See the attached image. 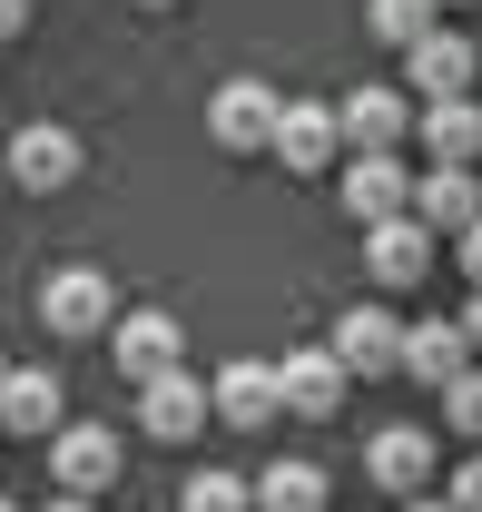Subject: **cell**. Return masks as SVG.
Returning a JSON list of instances; mask_svg holds the SVG:
<instances>
[{"label": "cell", "mask_w": 482, "mask_h": 512, "mask_svg": "<svg viewBox=\"0 0 482 512\" xmlns=\"http://www.w3.org/2000/svg\"><path fill=\"white\" fill-rule=\"evenodd\" d=\"M109 355H119L128 384H158V375H178V365H187V325L168 316V306H128V316L109 325Z\"/></svg>", "instance_id": "6da1fadb"}, {"label": "cell", "mask_w": 482, "mask_h": 512, "mask_svg": "<svg viewBox=\"0 0 482 512\" xmlns=\"http://www.w3.org/2000/svg\"><path fill=\"white\" fill-rule=\"evenodd\" d=\"M109 483H119V434H109V424H60V434H50V493L99 503Z\"/></svg>", "instance_id": "7a4b0ae2"}, {"label": "cell", "mask_w": 482, "mask_h": 512, "mask_svg": "<svg viewBox=\"0 0 482 512\" xmlns=\"http://www.w3.org/2000/svg\"><path fill=\"white\" fill-rule=\"evenodd\" d=\"M40 325L50 335H109L119 325V286L99 266H60V276H40Z\"/></svg>", "instance_id": "3957f363"}, {"label": "cell", "mask_w": 482, "mask_h": 512, "mask_svg": "<svg viewBox=\"0 0 482 512\" xmlns=\"http://www.w3.org/2000/svg\"><path fill=\"white\" fill-rule=\"evenodd\" d=\"M335 128H345V148H355V158H394V148L414 138V99L364 79V89H345V99H335Z\"/></svg>", "instance_id": "277c9868"}, {"label": "cell", "mask_w": 482, "mask_h": 512, "mask_svg": "<svg viewBox=\"0 0 482 512\" xmlns=\"http://www.w3.org/2000/svg\"><path fill=\"white\" fill-rule=\"evenodd\" d=\"M473 79H482V50L463 40V30H433V40H414L404 50V99H473Z\"/></svg>", "instance_id": "5b68a950"}, {"label": "cell", "mask_w": 482, "mask_h": 512, "mask_svg": "<svg viewBox=\"0 0 482 512\" xmlns=\"http://www.w3.org/2000/svg\"><path fill=\"white\" fill-rule=\"evenodd\" d=\"M325 355L345 365V384H355V375H404V316H384V306H355V316H335Z\"/></svg>", "instance_id": "8992f818"}, {"label": "cell", "mask_w": 482, "mask_h": 512, "mask_svg": "<svg viewBox=\"0 0 482 512\" xmlns=\"http://www.w3.org/2000/svg\"><path fill=\"white\" fill-rule=\"evenodd\" d=\"M0 168H10V188H30V197H50L79 178V138H69L60 119H30L10 148H0Z\"/></svg>", "instance_id": "52a82bcc"}, {"label": "cell", "mask_w": 482, "mask_h": 512, "mask_svg": "<svg viewBox=\"0 0 482 512\" xmlns=\"http://www.w3.org/2000/svg\"><path fill=\"white\" fill-rule=\"evenodd\" d=\"M276 119H286V99H276L266 79H227V89L207 99V138H217V148H276Z\"/></svg>", "instance_id": "ba28073f"}, {"label": "cell", "mask_w": 482, "mask_h": 512, "mask_svg": "<svg viewBox=\"0 0 482 512\" xmlns=\"http://www.w3.org/2000/svg\"><path fill=\"white\" fill-rule=\"evenodd\" d=\"M364 473H374V493H394V503L433 493V434H423V424H384V434L364 444Z\"/></svg>", "instance_id": "9c48e42d"}, {"label": "cell", "mask_w": 482, "mask_h": 512, "mask_svg": "<svg viewBox=\"0 0 482 512\" xmlns=\"http://www.w3.org/2000/svg\"><path fill=\"white\" fill-rule=\"evenodd\" d=\"M138 424H148L158 444H197V424H217V404H207V384L178 365V375L138 384Z\"/></svg>", "instance_id": "30bf717a"}, {"label": "cell", "mask_w": 482, "mask_h": 512, "mask_svg": "<svg viewBox=\"0 0 482 512\" xmlns=\"http://www.w3.org/2000/svg\"><path fill=\"white\" fill-rule=\"evenodd\" d=\"M276 404H286V414H305V424L345 414V365H335L325 345H296V355L276 365Z\"/></svg>", "instance_id": "8fae6325"}, {"label": "cell", "mask_w": 482, "mask_h": 512, "mask_svg": "<svg viewBox=\"0 0 482 512\" xmlns=\"http://www.w3.org/2000/svg\"><path fill=\"white\" fill-rule=\"evenodd\" d=\"M207 404H217V424H237V434H256V424H276V414H286V404H276V365H266V355H237V365H217Z\"/></svg>", "instance_id": "7c38bea8"}, {"label": "cell", "mask_w": 482, "mask_h": 512, "mask_svg": "<svg viewBox=\"0 0 482 512\" xmlns=\"http://www.w3.org/2000/svg\"><path fill=\"white\" fill-rule=\"evenodd\" d=\"M335 148H345V128L325 99H286V119H276V158L296 168V178H325L335 168Z\"/></svg>", "instance_id": "4fadbf2b"}, {"label": "cell", "mask_w": 482, "mask_h": 512, "mask_svg": "<svg viewBox=\"0 0 482 512\" xmlns=\"http://www.w3.org/2000/svg\"><path fill=\"white\" fill-rule=\"evenodd\" d=\"M414 227H433V237L482 227V178H473V168H423V178H414Z\"/></svg>", "instance_id": "5bb4252c"}, {"label": "cell", "mask_w": 482, "mask_h": 512, "mask_svg": "<svg viewBox=\"0 0 482 512\" xmlns=\"http://www.w3.org/2000/svg\"><path fill=\"white\" fill-rule=\"evenodd\" d=\"M364 266H374V286H423L433 276V227H414V217L364 227Z\"/></svg>", "instance_id": "9a60e30c"}, {"label": "cell", "mask_w": 482, "mask_h": 512, "mask_svg": "<svg viewBox=\"0 0 482 512\" xmlns=\"http://www.w3.org/2000/svg\"><path fill=\"white\" fill-rule=\"evenodd\" d=\"M345 217H355V227L414 217V178H404V158H355V168H345Z\"/></svg>", "instance_id": "2e32d148"}, {"label": "cell", "mask_w": 482, "mask_h": 512, "mask_svg": "<svg viewBox=\"0 0 482 512\" xmlns=\"http://www.w3.org/2000/svg\"><path fill=\"white\" fill-rule=\"evenodd\" d=\"M69 394L50 365H10V384H0V434H60Z\"/></svg>", "instance_id": "e0dca14e"}, {"label": "cell", "mask_w": 482, "mask_h": 512, "mask_svg": "<svg viewBox=\"0 0 482 512\" xmlns=\"http://www.w3.org/2000/svg\"><path fill=\"white\" fill-rule=\"evenodd\" d=\"M404 375H414V384H433V394H443L453 375H473V345H463V325H453V316L404 325Z\"/></svg>", "instance_id": "ac0fdd59"}, {"label": "cell", "mask_w": 482, "mask_h": 512, "mask_svg": "<svg viewBox=\"0 0 482 512\" xmlns=\"http://www.w3.org/2000/svg\"><path fill=\"white\" fill-rule=\"evenodd\" d=\"M414 138L433 148V168H473L482 158V99H433V109H414Z\"/></svg>", "instance_id": "d6986e66"}, {"label": "cell", "mask_w": 482, "mask_h": 512, "mask_svg": "<svg viewBox=\"0 0 482 512\" xmlns=\"http://www.w3.org/2000/svg\"><path fill=\"white\" fill-rule=\"evenodd\" d=\"M256 512H325V463H266L256 473Z\"/></svg>", "instance_id": "ffe728a7"}, {"label": "cell", "mask_w": 482, "mask_h": 512, "mask_svg": "<svg viewBox=\"0 0 482 512\" xmlns=\"http://www.w3.org/2000/svg\"><path fill=\"white\" fill-rule=\"evenodd\" d=\"M364 30H374V40H394V50H414V40L443 30V0H364Z\"/></svg>", "instance_id": "44dd1931"}, {"label": "cell", "mask_w": 482, "mask_h": 512, "mask_svg": "<svg viewBox=\"0 0 482 512\" xmlns=\"http://www.w3.org/2000/svg\"><path fill=\"white\" fill-rule=\"evenodd\" d=\"M178 512H256V483L227 473V463H207V473H187V483H178Z\"/></svg>", "instance_id": "7402d4cb"}, {"label": "cell", "mask_w": 482, "mask_h": 512, "mask_svg": "<svg viewBox=\"0 0 482 512\" xmlns=\"http://www.w3.org/2000/svg\"><path fill=\"white\" fill-rule=\"evenodd\" d=\"M443 424L482 444V365H473V375H453V384H443Z\"/></svg>", "instance_id": "603a6c76"}, {"label": "cell", "mask_w": 482, "mask_h": 512, "mask_svg": "<svg viewBox=\"0 0 482 512\" xmlns=\"http://www.w3.org/2000/svg\"><path fill=\"white\" fill-rule=\"evenodd\" d=\"M443 503H453V512H482V453L463 463V473H453V493H443Z\"/></svg>", "instance_id": "cb8c5ba5"}, {"label": "cell", "mask_w": 482, "mask_h": 512, "mask_svg": "<svg viewBox=\"0 0 482 512\" xmlns=\"http://www.w3.org/2000/svg\"><path fill=\"white\" fill-rule=\"evenodd\" d=\"M453 266L473 276V296H482V227H463V237H453Z\"/></svg>", "instance_id": "d4e9b609"}, {"label": "cell", "mask_w": 482, "mask_h": 512, "mask_svg": "<svg viewBox=\"0 0 482 512\" xmlns=\"http://www.w3.org/2000/svg\"><path fill=\"white\" fill-rule=\"evenodd\" d=\"M30 30V0H0V40H20Z\"/></svg>", "instance_id": "484cf974"}, {"label": "cell", "mask_w": 482, "mask_h": 512, "mask_svg": "<svg viewBox=\"0 0 482 512\" xmlns=\"http://www.w3.org/2000/svg\"><path fill=\"white\" fill-rule=\"evenodd\" d=\"M453 325H463V345H473V355H482V296H473V306H463V316H453Z\"/></svg>", "instance_id": "4316f807"}, {"label": "cell", "mask_w": 482, "mask_h": 512, "mask_svg": "<svg viewBox=\"0 0 482 512\" xmlns=\"http://www.w3.org/2000/svg\"><path fill=\"white\" fill-rule=\"evenodd\" d=\"M404 512H453V503H443V493H414V503H404Z\"/></svg>", "instance_id": "83f0119b"}, {"label": "cell", "mask_w": 482, "mask_h": 512, "mask_svg": "<svg viewBox=\"0 0 482 512\" xmlns=\"http://www.w3.org/2000/svg\"><path fill=\"white\" fill-rule=\"evenodd\" d=\"M40 512H99V503H69V493H50V503H40Z\"/></svg>", "instance_id": "f1b7e54d"}, {"label": "cell", "mask_w": 482, "mask_h": 512, "mask_svg": "<svg viewBox=\"0 0 482 512\" xmlns=\"http://www.w3.org/2000/svg\"><path fill=\"white\" fill-rule=\"evenodd\" d=\"M138 10H178V0H138Z\"/></svg>", "instance_id": "f546056e"}, {"label": "cell", "mask_w": 482, "mask_h": 512, "mask_svg": "<svg viewBox=\"0 0 482 512\" xmlns=\"http://www.w3.org/2000/svg\"><path fill=\"white\" fill-rule=\"evenodd\" d=\"M0 384H10V355H0Z\"/></svg>", "instance_id": "4dcf8cb0"}, {"label": "cell", "mask_w": 482, "mask_h": 512, "mask_svg": "<svg viewBox=\"0 0 482 512\" xmlns=\"http://www.w3.org/2000/svg\"><path fill=\"white\" fill-rule=\"evenodd\" d=\"M0 512H20V503H10V493H0Z\"/></svg>", "instance_id": "1f68e13d"}, {"label": "cell", "mask_w": 482, "mask_h": 512, "mask_svg": "<svg viewBox=\"0 0 482 512\" xmlns=\"http://www.w3.org/2000/svg\"><path fill=\"white\" fill-rule=\"evenodd\" d=\"M0 188H10V168H0Z\"/></svg>", "instance_id": "d6a6232c"}, {"label": "cell", "mask_w": 482, "mask_h": 512, "mask_svg": "<svg viewBox=\"0 0 482 512\" xmlns=\"http://www.w3.org/2000/svg\"><path fill=\"white\" fill-rule=\"evenodd\" d=\"M453 10H463V0H453Z\"/></svg>", "instance_id": "836d02e7"}]
</instances>
